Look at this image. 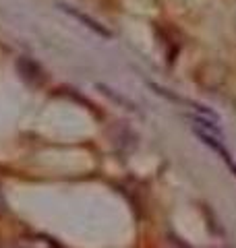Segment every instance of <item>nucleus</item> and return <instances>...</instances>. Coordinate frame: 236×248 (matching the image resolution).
Returning a JSON list of instances; mask_svg holds the SVG:
<instances>
[{
  "mask_svg": "<svg viewBox=\"0 0 236 248\" xmlns=\"http://www.w3.org/2000/svg\"><path fill=\"white\" fill-rule=\"evenodd\" d=\"M56 6L62 11V13H67V15H70L73 19H77V21H81L85 27L87 29H91V31H96L98 35H101V37H112V33L104 27V25H100V23L96 21V19H91V17H87V15H83L81 11H77L75 6H68V4H65V2H56Z\"/></svg>",
  "mask_w": 236,
  "mask_h": 248,
  "instance_id": "1",
  "label": "nucleus"
},
{
  "mask_svg": "<svg viewBox=\"0 0 236 248\" xmlns=\"http://www.w3.org/2000/svg\"><path fill=\"white\" fill-rule=\"evenodd\" d=\"M13 248H60V246L46 236H25L17 240V244Z\"/></svg>",
  "mask_w": 236,
  "mask_h": 248,
  "instance_id": "2",
  "label": "nucleus"
},
{
  "mask_svg": "<svg viewBox=\"0 0 236 248\" xmlns=\"http://www.w3.org/2000/svg\"><path fill=\"white\" fill-rule=\"evenodd\" d=\"M4 209V203H2V195H0V211Z\"/></svg>",
  "mask_w": 236,
  "mask_h": 248,
  "instance_id": "3",
  "label": "nucleus"
}]
</instances>
